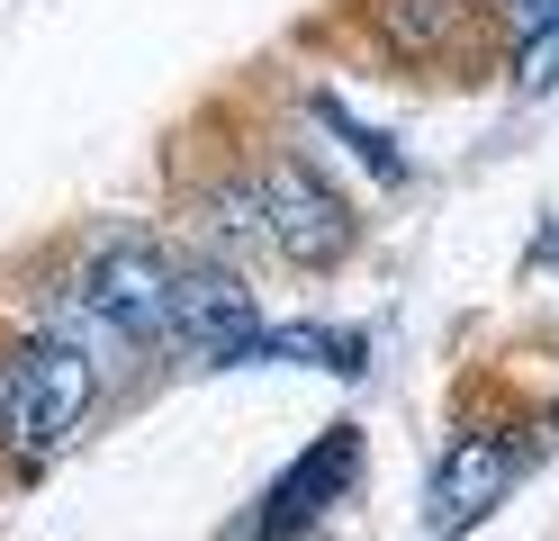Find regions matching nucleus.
Returning <instances> with one entry per match:
<instances>
[{
	"label": "nucleus",
	"mask_w": 559,
	"mask_h": 541,
	"mask_svg": "<svg viewBox=\"0 0 559 541\" xmlns=\"http://www.w3.org/2000/svg\"><path fill=\"white\" fill-rule=\"evenodd\" d=\"M99 379H109V361H99V325L82 307L63 325H46V334H27L19 361H10V397H0L10 443L27 460H55L82 433V415L99 407Z\"/></svg>",
	"instance_id": "f257e3e1"
},
{
	"label": "nucleus",
	"mask_w": 559,
	"mask_h": 541,
	"mask_svg": "<svg viewBox=\"0 0 559 541\" xmlns=\"http://www.w3.org/2000/svg\"><path fill=\"white\" fill-rule=\"evenodd\" d=\"M253 199H262V244L280 252V262H298V271H334L343 252L361 244L353 199H343L307 154H280V163L253 180Z\"/></svg>",
	"instance_id": "f03ea898"
},
{
	"label": "nucleus",
	"mask_w": 559,
	"mask_h": 541,
	"mask_svg": "<svg viewBox=\"0 0 559 541\" xmlns=\"http://www.w3.org/2000/svg\"><path fill=\"white\" fill-rule=\"evenodd\" d=\"M171 271L181 262H171L154 235H109V244H91V262L73 280V307L109 343H154L171 325Z\"/></svg>",
	"instance_id": "7ed1b4c3"
},
{
	"label": "nucleus",
	"mask_w": 559,
	"mask_h": 541,
	"mask_svg": "<svg viewBox=\"0 0 559 541\" xmlns=\"http://www.w3.org/2000/svg\"><path fill=\"white\" fill-rule=\"evenodd\" d=\"M262 334V307H253V289H243V271L226 262H181L171 271V325H163V343H181L190 361H207V371H226V361H243Z\"/></svg>",
	"instance_id": "20e7f679"
},
{
	"label": "nucleus",
	"mask_w": 559,
	"mask_h": 541,
	"mask_svg": "<svg viewBox=\"0 0 559 541\" xmlns=\"http://www.w3.org/2000/svg\"><path fill=\"white\" fill-rule=\"evenodd\" d=\"M506 487H514V443H506V433H461V443H442L433 479H425V524H433V541L478 532V524L506 505Z\"/></svg>",
	"instance_id": "39448f33"
},
{
	"label": "nucleus",
	"mask_w": 559,
	"mask_h": 541,
	"mask_svg": "<svg viewBox=\"0 0 559 541\" xmlns=\"http://www.w3.org/2000/svg\"><path fill=\"white\" fill-rule=\"evenodd\" d=\"M353 469H361V433H353V424H325V443L307 451V460H298V469H289V479H280L271 496H262V541H289V532H307V524H317L343 487H353Z\"/></svg>",
	"instance_id": "423d86ee"
},
{
	"label": "nucleus",
	"mask_w": 559,
	"mask_h": 541,
	"mask_svg": "<svg viewBox=\"0 0 559 541\" xmlns=\"http://www.w3.org/2000/svg\"><path fill=\"white\" fill-rule=\"evenodd\" d=\"M307 108H317V127H334L343 144H353V163H370V180H379V190H406V154H397V144L379 136V127H361V118H353V108H343L334 91H317Z\"/></svg>",
	"instance_id": "0eeeda50"
},
{
	"label": "nucleus",
	"mask_w": 559,
	"mask_h": 541,
	"mask_svg": "<svg viewBox=\"0 0 559 541\" xmlns=\"http://www.w3.org/2000/svg\"><path fill=\"white\" fill-rule=\"evenodd\" d=\"M379 36L397 55H433L451 36V0H379Z\"/></svg>",
	"instance_id": "6e6552de"
},
{
	"label": "nucleus",
	"mask_w": 559,
	"mask_h": 541,
	"mask_svg": "<svg viewBox=\"0 0 559 541\" xmlns=\"http://www.w3.org/2000/svg\"><path fill=\"white\" fill-rule=\"evenodd\" d=\"M207 235H226L235 252H243V244H262V199H253V180H226V190H207Z\"/></svg>",
	"instance_id": "1a4fd4ad"
},
{
	"label": "nucleus",
	"mask_w": 559,
	"mask_h": 541,
	"mask_svg": "<svg viewBox=\"0 0 559 541\" xmlns=\"http://www.w3.org/2000/svg\"><path fill=\"white\" fill-rule=\"evenodd\" d=\"M506 19H514V36H550L559 27V0H506Z\"/></svg>",
	"instance_id": "9d476101"
}]
</instances>
